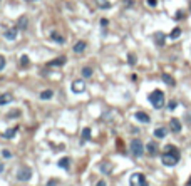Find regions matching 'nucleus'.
<instances>
[{
	"mask_svg": "<svg viewBox=\"0 0 191 186\" xmlns=\"http://www.w3.org/2000/svg\"><path fill=\"white\" fill-rule=\"evenodd\" d=\"M166 151L163 153V156H161V161H163V164L166 166H174L176 163L179 161V151L174 146H166Z\"/></svg>",
	"mask_w": 191,
	"mask_h": 186,
	"instance_id": "f257e3e1",
	"label": "nucleus"
},
{
	"mask_svg": "<svg viewBox=\"0 0 191 186\" xmlns=\"http://www.w3.org/2000/svg\"><path fill=\"white\" fill-rule=\"evenodd\" d=\"M149 102L153 104L154 109H161L164 106V94H163V91H159V89L153 91L149 94Z\"/></svg>",
	"mask_w": 191,
	"mask_h": 186,
	"instance_id": "f03ea898",
	"label": "nucleus"
},
{
	"mask_svg": "<svg viewBox=\"0 0 191 186\" xmlns=\"http://www.w3.org/2000/svg\"><path fill=\"white\" fill-rule=\"evenodd\" d=\"M131 153L136 158H141L143 154H144V146H143L141 139H137V138H136V139L131 141Z\"/></svg>",
	"mask_w": 191,
	"mask_h": 186,
	"instance_id": "7ed1b4c3",
	"label": "nucleus"
},
{
	"mask_svg": "<svg viewBox=\"0 0 191 186\" xmlns=\"http://www.w3.org/2000/svg\"><path fill=\"white\" fill-rule=\"evenodd\" d=\"M129 183H131V186H148L144 174L141 173H132L131 178H129Z\"/></svg>",
	"mask_w": 191,
	"mask_h": 186,
	"instance_id": "20e7f679",
	"label": "nucleus"
},
{
	"mask_svg": "<svg viewBox=\"0 0 191 186\" xmlns=\"http://www.w3.org/2000/svg\"><path fill=\"white\" fill-rule=\"evenodd\" d=\"M32 178V169L29 166H22L20 169L17 171V179L19 181H29Z\"/></svg>",
	"mask_w": 191,
	"mask_h": 186,
	"instance_id": "39448f33",
	"label": "nucleus"
},
{
	"mask_svg": "<svg viewBox=\"0 0 191 186\" xmlns=\"http://www.w3.org/2000/svg\"><path fill=\"white\" fill-rule=\"evenodd\" d=\"M71 89H72V92H76V94H81V92H84L85 91V82L84 80H74L72 82V86H71Z\"/></svg>",
	"mask_w": 191,
	"mask_h": 186,
	"instance_id": "423d86ee",
	"label": "nucleus"
},
{
	"mask_svg": "<svg viewBox=\"0 0 191 186\" xmlns=\"http://www.w3.org/2000/svg\"><path fill=\"white\" fill-rule=\"evenodd\" d=\"M85 47H87V42H85V40H79V42L72 47V51L76 52V54H82V52L85 51Z\"/></svg>",
	"mask_w": 191,
	"mask_h": 186,
	"instance_id": "0eeeda50",
	"label": "nucleus"
},
{
	"mask_svg": "<svg viewBox=\"0 0 191 186\" xmlns=\"http://www.w3.org/2000/svg\"><path fill=\"white\" fill-rule=\"evenodd\" d=\"M169 127H171V131H173V132H179L183 126H181V123H179V119L173 118V119L169 121Z\"/></svg>",
	"mask_w": 191,
	"mask_h": 186,
	"instance_id": "6e6552de",
	"label": "nucleus"
},
{
	"mask_svg": "<svg viewBox=\"0 0 191 186\" xmlns=\"http://www.w3.org/2000/svg\"><path fill=\"white\" fill-rule=\"evenodd\" d=\"M136 119L139 121V123H144V124L151 123V118H149L146 112H143V111H137V112H136Z\"/></svg>",
	"mask_w": 191,
	"mask_h": 186,
	"instance_id": "1a4fd4ad",
	"label": "nucleus"
},
{
	"mask_svg": "<svg viewBox=\"0 0 191 186\" xmlns=\"http://www.w3.org/2000/svg\"><path fill=\"white\" fill-rule=\"evenodd\" d=\"M99 169H101L104 174H111V173H112V163H109V161H104V163L99 166Z\"/></svg>",
	"mask_w": 191,
	"mask_h": 186,
	"instance_id": "9d476101",
	"label": "nucleus"
},
{
	"mask_svg": "<svg viewBox=\"0 0 191 186\" xmlns=\"http://www.w3.org/2000/svg\"><path fill=\"white\" fill-rule=\"evenodd\" d=\"M51 39L54 40V42H57V44H64V42H65L64 35H60L57 30H52V32H51Z\"/></svg>",
	"mask_w": 191,
	"mask_h": 186,
	"instance_id": "9b49d317",
	"label": "nucleus"
},
{
	"mask_svg": "<svg viewBox=\"0 0 191 186\" xmlns=\"http://www.w3.org/2000/svg\"><path fill=\"white\" fill-rule=\"evenodd\" d=\"M5 39L7 40H15L17 39V29H9V30H5Z\"/></svg>",
	"mask_w": 191,
	"mask_h": 186,
	"instance_id": "f8f14e48",
	"label": "nucleus"
},
{
	"mask_svg": "<svg viewBox=\"0 0 191 186\" xmlns=\"http://www.w3.org/2000/svg\"><path fill=\"white\" fill-rule=\"evenodd\" d=\"M166 134H168L166 127H156V129H154V136H156L158 139H163V138H166Z\"/></svg>",
	"mask_w": 191,
	"mask_h": 186,
	"instance_id": "ddd939ff",
	"label": "nucleus"
},
{
	"mask_svg": "<svg viewBox=\"0 0 191 186\" xmlns=\"http://www.w3.org/2000/svg\"><path fill=\"white\" fill-rule=\"evenodd\" d=\"M146 151H148L149 154H151V156H154V154L158 153L156 143H153V141H151V143H148V144H146Z\"/></svg>",
	"mask_w": 191,
	"mask_h": 186,
	"instance_id": "4468645a",
	"label": "nucleus"
},
{
	"mask_svg": "<svg viewBox=\"0 0 191 186\" xmlns=\"http://www.w3.org/2000/svg\"><path fill=\"white\" fill-rule=\"evenodd\" d=\"M54 97V92H52L51 89H47V91H42L40 92V99L42 101H49V99H52Z\"/></svg>",
	"mask_w": 191,
	"mask_h": 186,
	"instance_id": "2eb2a0df",
	"label": "nucleus"
},
{
	"mask_svg": "<svg viewBox=\"0 0 191 186\" xmlns=\"http://www.w3.org/2000/svg\"><path fill=\"white\" fill-rule=\"evenodd\" d=\"M64 64H65V57H57V59L51 60L49 67H55V65H64Z\"/></svg>",
	"mask_w": 191,
	"mask_h": 186,
	"instance_id": "dca6fc26",
	"label": "nucleus"
},
{
	"mask_svg": "<svg viewBox=\"0 0 191 186\" xmlns=\"http://www.w3.org/2000/svg\"><path fill=\"white\" fill-rule=\"evenodd\" d=\"M59 168L69 169V168H71V159H69V158H62V159L59 161Z\"/></svg>",
	"mask_w": 191,
	"mask_h": 186,
	"instance_id": "f3484780",
	"label": "nucleus"
},
{
	"mask_svg": "<svg viewBox=\"0 0 191 186\" xmlns=\"http://www.w3.org/2000/svg\"><path fill=\"white\" fill-rule=\"evenodd\" d=\"M17 29H27V25H29V19L27 17H20L19 19V22H17Z\"/></svg>",
	"mask_w": 191,
	"mask_h": 186,
	"instance_id": "a211bd4d",
	"label": "nucleus"
},
{
	"mask_svg": "<svg viewBox=\"0 0 191 186\" xmlns=\"http://www.w3.org/2000/svg\"><path fill=\"white\" fill-rule=\"evenodd\" d=\"M92 138V132H91V127H84L82 129V139L84 141H89Z\"/></svg>",
	"mask_w": 191,
	"mask_h": 186,
	"instance_id": "6ab92c4d",
	"label": "nucleus"
},
{
	"mask_svg": "<svg viewBox=\"0 0 191 186\" xmlns=\"http://www.w3.org/2000/svg\"><path fill=\"white\" fill-rule=\"evenodd\" d=\"M9 102H12V96H10V94H4V96H0V106L9 104Z\"/></svg>",
	"mask_w": 191,
	"mask_h": 186,
	"instance_id": "aec40b11",
	"label": "nucleus"
},
{
	"mask_svg": "<svg viewBox=\"0 0 191 186\" xmlns=\"http://www.w3.org/2000/svg\"><path fill=\"white\" fill-rule=\"evenodd\" d=\"M163 80H164V82H166L168 86H171V87H173V86L176 84V82H174V79L169 76V74H163Z\"/></svg>",
	"mask_w": 191,
	"mask_h": 186,
	"instance_id": "412c9836",
	"label": "nucleus"
},
{
	"mask_svg": "<svg viewBox=\"0 0 191 186\" xmlns=\"http://www.w3.org/2000/svg\"><path fill=\"white\" fill-rule=\"evenodd\" d=\"M92 74H94V71L91 67H84V69H82V77H85V79L92 77Z\"/></svg>",
	"mask_w": 191,
	"mask_h": 186,
	"instance_id": "4be33fe9",
	"label": "nucleus"
},
{
	"mask_svg": "<svg viewBox=\"0 0 191 186\" xmlns=\"http://www.w3.org/2000/svg\"><path fill=\"white\" fill-rule=\"evenodd\" d=\"M15 132H17V127H13V129H9V131L4 132V138H7V139H12L13 136H15Z\"/></svg>",
	"mask_w": 191,
	"mask_h": 186,
	"instance_id": "5701e85b",
	"label": "nucleus"
},
{
	"mask_svg": "<svg viewBox=\"0 0 191 186\" xmlns=\"http://www.w3.org/2000/svg\"><path fill=\"white\" fill-rule=\"evenodd\" d=\"M156 44L158 45H164V35L159 32V34H156Z\"/></svg>",
	"mask_w": 191,
	"mask_h": 186,
	"instance_id": "b1692460",
	"label": "nucleus"
},
{
	"mask_svg": "<svg viewBox=\"0 0 191 186\" xmlns=\"http://www.w3.org/2000/svg\"><path fill=\"white\" fill-rule=\"evenodd\" d=\"M97 5L101 7V9H109L111 4L107 2V0H97Z\"/></svg>",
	"mask_w": 191,
	"mask_h": 186,
	"instance_id": "393cba45",
	"label": "nucleus"
},
{
	"mask_svg": "<svg viewBox=\"0 0 191 186\" xmlns=\"http://www.w3.org/2000/svg\"><path fill=\"white\" fill-rule=\"evenodd\" d=\"M179 35H181V29H174L173 32H171V35H169V37H171V39H178Z\"/></svg>",
	"mask_w": 191,
	"mask_h": 186,
	"instance_id": "a878e982",
	"label": "nucleus"
},
{
	"mask_svg": "<svg viewBox=\"0 0 191 186\" xmlns=\"http://www.w3.org/2000/svg\"><path fill=\"white\" fill-rule=\"evenodd\" d=\"M20 65H24V67L29 65V57H27V55H22L20 57Z\"/></svg>",
	"mask_w": 191,
	"mask_h": 186,
	"instance_id": "bb28decb",
	"label": "nucleus"
},
{
	"mask_svg": "<svg viewBox=\"0 0 191 186\" xmlns=\"http://www.w3.org/2000/svg\"><path fill=\"white\" fill-rule=\"evenodd\" d=\"M127 62L131 64V65H134V64H136V55H134V54H129V57H127Z\"/></svg>",
	"mask_w": 191,
	"mask_h": 186,
	"instance_id": "cd10ccee",
	"label": "nucleus"
},
{
	"mask_svg": "<svg viewBox=\"0 0 191 186\" xmlns=\"http://www.w3.org/2000/svg\"><path fill=\"white\" fill-rule=\"evenodd\" d=\"M59 185H60L59 179H51V181L47 183V186H59Z\"/></svg>",
	"mask_w": 191,
	"mask_h": 186,
	"instance_id": "c85d7f7f",
	"label": "nucleus"
},
{
	"mask_svg": "<svg viewBox=\"0 0 191 186\" xmlns=\"http://www.w3.org/2000/svg\"><path fill=\"white\" fill-rule=\"evenodd\" d=\"M4 69H5V57L0 55V71H4Z\"/></svg>",
	"mask_w": 191,
	"mask_h": 186,
	"instance_id": "c756f323",
	"label": "nucleus"
},
{
	"mask_svg": "<svg viewBox=\"0 0 191 186\" xmlns=\"http://www.w3.org/2000/svg\"><path fill=\"white\" fill-rule=\"evenodd\" d=\"M17 116H20V111H13V112H9V114H7V118H17Z\"/></svg>",
	"mask_w": 191,
	"mask_h": 186,
	"instance_id": "7c9ffc66",
	"label": "nucleus"
},
{
	"mask_svg": "<svg viewBox=\"0 0 191 186\" xmlns=\"http://www.w3.org/2000/svg\"><path fill=\"white\" fill-rule=\"evenodd\" d=\"M2 154H4V158H7V159H9V158H12V153L7 151V149H4V153H2Z\"/></svg>",
	"mask_w": 191,
	"mask_h": 186,
	"instance_id": "2f4dec72",
	"label": "nucleus"
},
{
	"mask_svg": "<svg viewBox=\"0 0 191 186\" xmlns=\"http://www.w3.org/2000/svg\"><path fill=\"white\" fill-rule=\"evenodd\" d=\"M176 104H178V102H176V101H171V102H169V104H168V107H169V109H171V111H173V109H174V107H176Z\"/></svg>",
	"mask_w": 191,
	"mask_h": 186,
	"instance_id": "473e14b6",
	"label": "nucleus"
},
{
	"mask_svg": "<svg viewBox=\"0 0 191 186\" xmlns=\"http://www.w3.org/2000/svg\"><path fill=\"white\" fill-rule=\"evenodd\" d=\"M156 4H158L156 0H148V5H149V7H156Z\"/></svg>",
	"mask_w": 191,
	"mask_h": 186,
	"instance_id": "72a5a7b5",
	"label": "nucleus"
},
{
	"mask_svg": "<svg viewBox=\"0 0 191 186\" xmlns=\"http://www.w3.org/2000/svg\"><path fill=\"white\" fill-rule=\"evenodd\" d=\"M96 186H107V185H106V181H104V179H101V181H97V185H96Z\"/></svg>",
	"mask_w": 191,
	"mask_h": 186,
	"instance_id": "f704fd0d",
	"label": "nucleus"
},
{
	"mask_svg": "<svg viewBox=\"0 0 191 186\" xmlns=\"http://www.w3.org/2000/svg\"><path fill=\"white\" fill-rule=\"evenodd\" d=\"M2 171H4V164H2V163H0V173H2Z\"/></svg>",
	"mask_w": 191,
	"mask_h": 186,
	"instance_id": "c9c22d12",
	"label": "nucleus"
},
{
	"mask_svg": "<svg viewBox=\"0 0 191 186\" xmlns=\"http://www.w3.org/2000/svg\"><path fill=\"white\" fill-rule=\"evenodd\" d=\"M186 186H191V178H190V181L186 183Z\"/></svg>",
	"mask_w": 191,
	"mask_h": 186,
	"instance_id": "e433bc0d",
	"label": "nucleus"
},
{
	"mask_svg": "<svg viewBox=\"0 0 191 186\" xmlns=\"http://www.w3.org/2000/svg\"><path fill=\"white\" fill-rule=\"evenodd\" d=\"M27 2H35V0H27Z\"/></svg>",
	"mask_w": 191,
	"mask_h": 186,
	"instance_id": "4c0bfd02",
	"label": "nucleus"
}]
</instances>
